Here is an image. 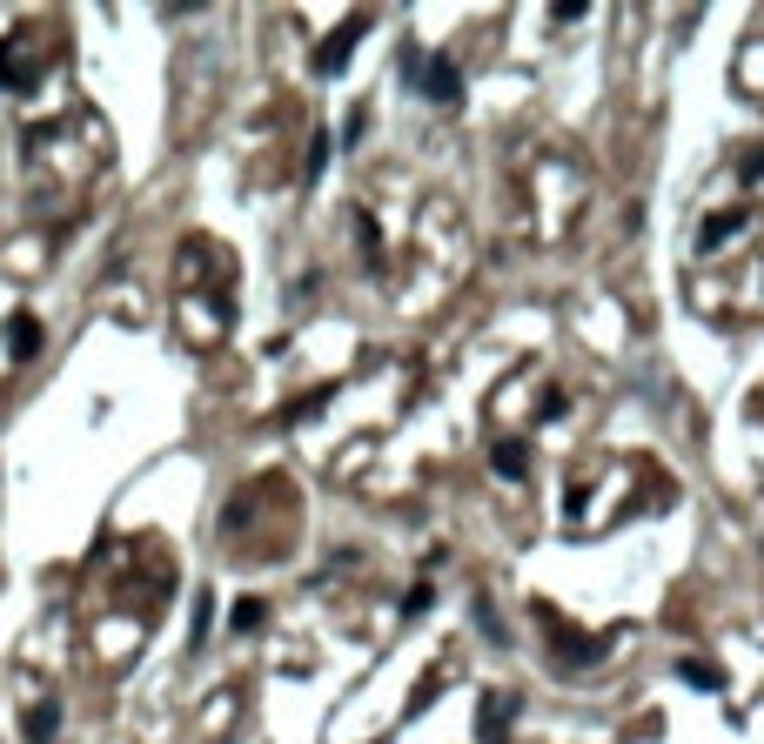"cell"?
I'll return each instance as SVG.
<instances>
[{"instance_id":"obj_1","label":"cell","mask_w":764,"mask_h":744,"mask_svg":"<svg viewBox=\"0 0 764 744\" xmlns=\"http://www.w3.org/2000/svg\"><path fill=\"white\" fill-rule=\"evenodd\" d=\"M403 74L416 81L423 101H436V108H456V101H463V68H456L450 54H416V47H403Z\"/></svg>"},{"instance_id":"obj_2","label":"cell","mask_w":764,"mask_h":744,"mask_svg":"<svg viewBox=\"0 0 764 744\" xmlns=\"http://www.w3.org/2000/svg\"><path fill=\"white\" fill-rule=\"evenodd\" d=\"M369 27H376V14H349V21H342L336 34H329V41L309 54V68H315V74H342V68H349V54H356V41L369 34Z\"/></svg>"},{"instance_id":"obj_3","label":"cell","mask_w":764,"mask_h":744,"mask_svg":"<svg viewBox=\"0 0 764 744\" xmlns=\"http://www.w3.org/2000/svg\"><path fill=\"white\" fill-rule=\"evenodd\" d=\"M510 718H517V698L483 691L476 698V744H510Z\"/></svg>"},{"instance_id":"obj_4","label":"cell","mask_w":764,"mask_h":744,"mask_svg":"<svg viewBox=\"0 0 764 744\" xmlns=\"http://www.w3.org/2000/svg\"><path fill=\"white\" fill-rule=\"evenodd\" d=\"M0 336H7V356H14V362H34V356H41V342H47V329H41L34 309H14Z\"/></svg>"},{"instance_id":"obj_5","label":"cell","mask_w":764,"mask_h":744,"mask_svg":"<svg viewBox=\"0 0 764 744\" xmlns=\"http://www.w3.org/2000/svg\"><path fill=\"white\" fill-rule=\"evenodd\" d=\"M54 731H61V704L34 698V704H27V718H21V738L27 744H54Z\"/></svg>"},{"instance_id":"obj_6","label":"cell","mask_w":764,"mask_h":744,"mask_svg":"<svg viewBox=\"0 0 764 744\" xmlns=\"http://www.w3.org/2000/svg\"><path fill=\"white\" fill-rule=\"evenodd\" d=\"M557 664H597V657L610 651V637H570V631H557Z\"/></svg>"},{"instance_id":"obj_7","label":"cell","mask_w":764,"mask_h":744,"mask_svg":"<svg viewBox=\"0 0 764 744\" xmlns=\"http://www.w3.org/2000/svg\"><path fill=\"white\" fill-rule=\"evenodd\" d=\"M27 88H34V68L14 54V41H0V94H27Z\"/></svg>"},{"instance_id":"obj_8","label":"cell","mask_w":764,"mask_h":744,"mask_svg":"<svg viewBox=\"0 0 764 744\" xmlns=\"http://www.w3.org/2000/svg\"><path fill=\"white\" fill-rule=\"evenodd\" d=\"M738 228H744V208H731V215H704V228H697V248L711 255V248H718L724 235H738Z\"/></svg>"},{"instance_id":"obj_9","label":"cell","mask_w":764,"mask_h":744,"mask_svg":"<svg viewBox=\"0 0 764 744\" xmlns=\"http://www.w3.org/2000/svg\"><path fill=\"white\" fill-rule=\"evenodd\" d=\"M490 463H496V476H503V483H517V476L530 470V450H523V443H496Z\"/></svg>"},{"instance_id":"obj_10","label":"cell","mask_w":764,"mask_h":744,"mask_svg":"<svg viewBox=\"0 0 764 744\" xmlns=\"http://www.w3.org/2000/svg\"><path fill=\"white\" fill-rule=\"evenodd\" d=\"M228 624H235V631H262V624H269V604H262V597H242V604L228 610Z\"/></svg>"},{"instance_id":"obj_11","label":"cell","mask_w":764,"mask_h":744,"mask_svg":"<svg viewBox=\"0 0 764 744\" xmlns=\"http://www.w3.org/2000/svg\"><path fill=\"white\" fill-rule=\"evenodd\" d=\"M677 677H684V684H697V691H718V671H711L704 657H684V664H677Z\"/></svg>"},{"instance_id":"obj_12","label":"cell","mask_w":764,"mask_h":744,"mask_svg":"<svg viewBox=\"0 0 764 744\" xmlns=\"http://www.w3.org/2000/svg\"><path fill=\"white\" fill-rule=\"evenodd\" d=\"M476 624H483V637H490V644H503V624H496V610H490V597H476Z\"/></svg>"},{"instance_id":"obj_13","label":"cell","mask_w":764,"mask_h":744,"mask_svg":"<svg viewBox=\"0 0 764 744\" xmlns=\"http://www.w3.org/2000/svg\"><path fill=\"white\" fill-rule=\"evenodd\" d=\"M329 148H336V141H329V135H315V141H309V181L322 175V168H329Z\"/></svg>"}]
</instances>
